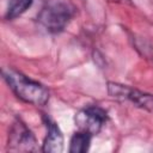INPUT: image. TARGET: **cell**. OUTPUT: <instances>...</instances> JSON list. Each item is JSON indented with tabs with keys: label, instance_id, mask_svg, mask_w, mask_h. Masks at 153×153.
<instances>
[{
	"label": "cell",
	"instance_id": "cell-4",
	"mask_svg": "<svg viewBox=\"0 0 153 153\" xmlns=\"http://www.w3.org/2000/svg\"><path fill=\"white\" fill-rule=\"evenodd\" d=\"M108 92L114 98L129 100L136 106L153 112V96L149 93L141 92L136 88H131L117 82H108Z\"/></svg>",
	"mask_w": 153,
	"mask_h": 153
},
{
	"label": "cell",
	"instance_id": "cell-6",
	"mask_svg": "<svg viewBox=\"0 0 153 153\" xmlns=\"http://www.w3.org/2000/svg\"><path fill=\"white\" fill-rule=\"evenodd\" d=\"M44 123L47 127V136L43 142V152L60 153L63 149V135L57 124L48 116H44Z\"/></svg>",
	"mask_w": 153,
	"mask_h": 153
},
{
	"label": "cell",
	"instance_id": "cell-5",
	"mask_svg": "<svg viewBox=\"0 0 153 153\" xmlns=\"http://www.w3.org/2000/svg\"><path fill=\"white\" fill-rule=\"evenodd\" d=\"M8 149L16 152L37 151L33 134L20 120H17L11 127L8 134Z\"/></svg>",
	"mask_w": 153,
	"mask_h": 153
},
{
	"label": "cell",
	"instance_id": "cell-8",
	"mask_svg": "<svg viewBox=\"0 0 153 153\" xmlns=\"http://www.w3.org/2000/svg\"><path fill=\"white\" fill-rule=\"evenodd\" d=\"M33 0H10L7 11H6V19L12 20L17 17L22 16L31 5Z\"/></svg>",
	"mask_w": 153,
	"mask_h": 153
},
{
	"label": "cell",
	"instance_id": "cell-7",
	"mask_svg": "<svg viewBox=\"0 0 153 153\" xmlns=\"http://www.w3.org/2000/svg\"><path fill=\"white\" fill-rule=\"evenodd\" d=\"M91 137H92L91 134L79 130L71 139L69 152L71 153H85V152H87L90 143H91Z\"/></svg>",
	"mask_w": 153,
	"mask_h": 153
},
{
	"label": "cell",
	"instance_id": "cell-3",
	"mask_svg": "<svg viewBox=\"0 0 153 153\" xmlns=\"http://www.w3.org/2000/svg\"><path fill=\"white\" fill-rule=\"evenodd\" d=\"M108 120V114L104 109L97 105L87 106L80 110L75 117V124L81 131H86L92 136L98 134Z\"/></svg>",
	"mask_w": 153,
	"mask_h": 153
},
{
	"label": "cell",
	"instance_id": "cell-1",
	"mask_svg": "<svg viewBox=\"0 0 153 153\" xmlns=\"http://www.w3.org/2000/svg\"><path fill=\"white\" fill-rule=\"evenodd\" d=\"M2 75L13 93L23 102L36 106H43L49 100L48 88L38 81L31 80L23 73L7 68L2 71Z\"/></svg>",
	"mask_w": 153,
	"mask_h": 153
},
{
	"label": "cell",
	"instance_id": "cell-2",
	"mask_svg": "<svg viewBox=\"0 0 153 153\" xmlns=\"http://www.w3.org/2000/svg\"><path fill=\"white\" fill-rule=\"evenodd\" d=\"M74 14L73 6L63 0L49 1L38 13V23L49 32L57 33L62 31Z\"/></svg>",
	"mask_w": 153,
	"mask_h": 153
}]
</instances>
